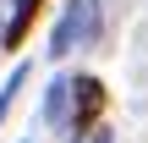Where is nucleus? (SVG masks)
Segmentation results:
<instances>
[{"label":"nucleus","instance_id":"6","mask_svg":"<svg viewBox=\"0 0 148 143\" xmlns=\"http://www.w3.org/2000/svg\"><path fill=\"white\" fill-rule=\"evenodd\" d=\"M82 143H115V138H110V132H88Z\"/></svg>","mask_w":148,"mask_h":143},{"label":"nucleus","instance_id":"4","mask_svg":"<svg viewBox=\"0 0 148 143\" xmlns=\"http://www.w3.org/2000/svg\"><path fill=\"white\" fill-rule=\"evenodd\" d=\"M38 6H44V0H16V6H11L5 44H22V39H27V28H33V17H38Z\"/></svg>","mask_w":148,"mask_h":143},{"label":"nucleus","instance_id":"2","mask_svg":"<svg viewBox=\"0 0 148 143\" xmlns=\"http://www.w3.org/2000/svg\"><path fill=\"white\" fill-rule=\"evenodd\" d=\"M71 99H77V83H71V77H55L49 94H44V121H49V127H71V116H77Z\"/></svg>","mask_w":148,"mask_h":143},{"label":"nucleus","instance_id":"5","mask_svg":"<svg viewBox=\"0 0 148 143\" xmlns=\"http://www.w3.org/2000/svg\"><path fill=\"white\" fill-rule=\"evenodd\" d=\"M22 83H27V66H16L5 83H0V121H5V110H11V99L22 94Z\"/></svg>","mask_w":148,"mask_h":143},{"label":"nucleus","instance_id":"3","mask_svg":"<svg viewBox=\"0 0 148 143\" xmlns=\"http://www.w3.org/2000/svg\"><path fill=\"white\" fill-rule=\"evenodd\" d=\"M99 110H104V83H99V77H77V116H71V132H88Z\"/></svg>","mask_w":148,"mask_h":143},{"label":"nucleus","instance_id":"1","mask_svg":"<svg viewBox=\"0 0 148 143\" xmlns=\"http://www.w3.org/2000/svg\"><path fill=\"white\" fill-rule=\"evenodd\" d=\"M93 33H99V0H71V6L60 11L55 33H49V55H55V61H66V55H71V50H82Z\"/></svg>","mask_w":148,"mask_h":143}]
</instances>
